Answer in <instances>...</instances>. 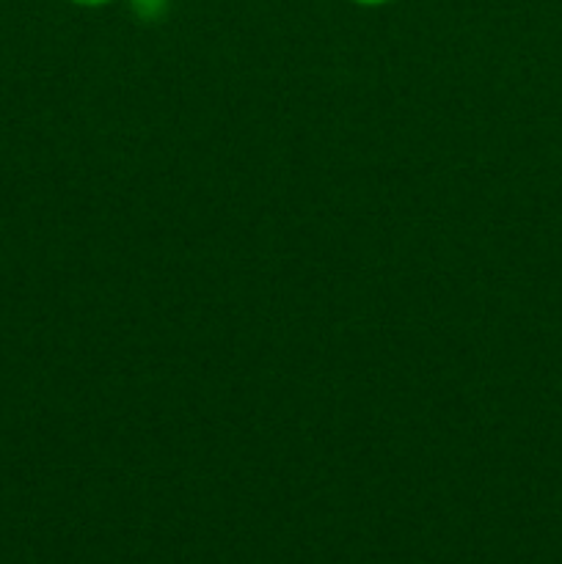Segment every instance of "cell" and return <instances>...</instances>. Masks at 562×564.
<instances>
[{
    "label": "cell",
    "instance_id": "cell-3",
    "mask_svg": "<svg viewBox=\"0 0 562 564\" xmlns=\"http://www.w3.org/2000/svg\"><path fill=\"white\" fill-rule=\"evenodd\" d=\"M353 3H358V6H386V3H391V0H353Z\"/></svg>",
    "mask_w": 562,
    "mask_h": 564
},
{
    "label": "cell",
    "instance_id": "cell-2",
    "mask_svg": "<svg viewBox=\"0 0 562 564\" xmlns=\"http://www.w3.org/2000/svg\"><path fill=\"white\" fill-rule=\"evenodd\" d=\"M69 3H75V6H83V9H97V6H105V3H110V0H69Z\"/></svg>",
    "mask_w": 562,
    "mask_h": 564
},
{
    "label": "cell",
    "instance_id": "cell-1",
    "mask_svg": "<svg viewBox=\"0 0 562 564\" xmlns=\"http://www.w3.org/2000/svg\"><path fill=\"white\" fill-rule=\"evenodd\" d=\"M132 9H136V14L143 17V20H154V17L163 14L165 0H132Z\"/></svg>",
    "mask_w": 562,
    "mask_h": 564
}]
</instances>
